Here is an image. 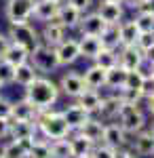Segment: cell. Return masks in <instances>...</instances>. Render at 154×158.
Returning <instances> with one entry per match:
<instances>
[{"label": "cell", "instance_id": "obj_1", "mask_svg": "<svg viewBox=\"0 0 154 158\" xmlns=\"http://www.w3.org/2000/svg\"><path fill=\"white\" fill-rule=\"evenodd\" d=\"M59 97V86L49 78H34L25 86V99L36 110H49Z\"/></svg>", "mask_w": 154, "mask_h": 158}, {"label": "cell", "instance_id": "obj_2", "mask_svg": "<svg viewBox=\"0 0 154 158\" xmlns=\"http://www.w3.org/2000/svg\"><path fill=\"white\" fill-rule=\"evenodd\" d=\"M34 122H36V129L47 139H61V137H68L72 131L68 127V122H66V118L61 116V112H51V108L38 110Z\"/></svg>", "mask_w": 154, "mask_h": 158}, {"label": "cell", "instance_id": "obj_3", "mask_svg": "<svg viewBox=\"0 0 154 158\" xmlns=\"http://www.w3.org/2000/svg\"><path fill=\"white\" fill-rule=\"evenodd\" d=\"M30 61L38 72H55L59 68L55 47H49L45 42H38L34 49L30 51Z\"/></svg>", "mask_w": 154, "mask_h": 158}, {"label": "cell", "instance_id": "obj_4", "mask_svg": "<svg viewBox=\"0 0 154 158\" xmlns=\"http://www.w3.org/2000/svg\"><path fill=\"white\" fill-rule=\"evenodd\" d=\"M9 40L15 42V44H21L24 49L32 51L40 42V38L36 34V30L28 21H19V23H11L9 27Z\"/></svg>", "mask_w": 154, "mask_h": 158}, {"label": "cell", "instance_id": "obj_5", "mask_svg": "<svg viewBox=\"0 0 154 158\" xmlns=\"http://www.w3.org/2000/svg\"><path fill=\"white\" fill-rule=\"evenodd\" d=\"M32 9H34V0H9V4H6V17H9L11 23L28 21L32 17Z\"/></svg>", "mask_w": 154, "mask_h": 158}, {"label": "cell", "instance_id": "obj_6", "mask_svg": "<svg viewBox=\"0 0 154 158\" xmlns=\"http://www.w3.org/2000/svg\"><path fill=\"white\" fill-rule=\"evenodd\" d=\"M55 53H57V61L59 65H72L74 61L80 57V51H78V40H72V38H63L59 44L55 47Z\"/></svg>", "mask_w": 154, "mask_h": 158}, {"label": "cell", "instance_id": "obj_7", "mask_svg": "<svg viewBox=\"0 0 154 158\" xmlns=\"http://www.w3.org/2000/svg\"><path fill=\"white\" fill-rule=\"evenodd\" d=\"M80 32H83V36H101V32L106 30V21L97 15V13H89V15H84V19L80 17Z\"/></svg>", "mask_w": 154, "mask_h": 158}, {"label": "cell", "instance_id": "obj_8", "mask_svg": "<svg viewBox=\"0 0 154 158\" xmlns=\"http://www.w3.org/2000/svg\"><path fill=\"white\" fill-rule=\"evenodd\" d=\"M57 11H59V2L55 0H34L32 15L38 21H53L57 17Z\"/></svg>", "mask_w": 154, "mask_h": 158}, {"label": "cell", "instance_id": "obj_9", "mask_svg": "<svg viewBox=\"0 0 154 158\" xmlns=\"http://www.w3.org/2000/svg\"><path fill=\"white\" fill-rule=\"evenodd\" d=\"M118 63L125 70H137V68H142V63H143V53L135 44L122 47V51L118 55Z\"/></svg>", "mask_w": 154, "mask_h": 158}, {"label": "cell", "instance_id": "obj_10", "mask_svg": "<svg viewBox=\"0 0 154 158\" xmlns=\"http://www.w3.org/2000/svg\"><path fill=\"white\" fill-rule=\"evenodd\" d=\"M97 15L108 25H118V21L122 19V2H106V0H101Z\"/></svg>", "mask_w": 154, "mask_h": 158}, {"label": "cell", "instance_id": "obj_11", "mask_svg": "<svg viewBox=\"0 0 154 158\" xmlns=\"http://www.w3.org/2000/svg\"><path fill=\"white\" fill-rule=\"evenodd\" d=\"M80 17H83V13L78 11L74 4H61L59 2V11H57V17H55V21L61 23L63 27H76L78 21H80Z\"/></svg>", "mask_w": 154, "mask_h": 158}, {"label": "cell", "instance_id": "obj_12", "mask_svg": "<svg viewBox=\"0 0 154 158\" xmlns=\"http://www.w3.org/2000/svg\"><path fill=\"white\" fill-rule=\"evenodd\" d=\"M61 116L66 118V122H68V127H70L72 131H78L84 122L91 118V116H89V112L83 110L78 103H76V106H70V108H66L63 112H61Z\"/></svg>", "mask_w": 154, "mask_h": 158}, {"label": "cell", "instance_id": "obj_13", "mask_svg": "<svg viewBox=\"0 0 154 158\" xmlns=\"http://www.w3.org/2000/svg\"><path fill=\"white\" fill-rule=\"evenodd\" d=\"M59 89L68 95V97L76 99L84 89H87V86H84V80H83V76H80V74L70 72V74H66V76L61 78V86H59Z\"/></svg>", "mask_w": 154, "mask_h": 158}, {"label": "cell", "instance_id": "obj_14", "mask_svg": "<svg viewBox=\"0 0 154 158\" xmlns=\"http://www.w3.org/2000/svg\"><path fill=\"white\" fill-rule=\"evenodd\" d=\"M36 122L34 120H15V118H11V131H9V135H11L13 139H32L36 135Z\"/></svg>", "mask_w": 154, "mask_h": 158}, {"label": "cell", "instance_id": "obj_15", "mask_svg": "<svg viewBox=\"0 0 154 158\" xmlns=\"http://www.w3.org/2000/svg\"><path fill=\"white\" fill-rule=\"evenodd\" d=\"M101 141H104L106 146L118 150L120 146L127 143V133L122 131L120 124H106V127H104V137H101Z\"/></svg>", "mask_w": 154, "mask_h": 158}, {"label": "cell", "instance_id": "obj_16", "mask_svg": "<svg viewBox=\"0 0 154 158\" xmlns=\"http://www.w3.org/2000/svg\"><path fill=\"white\" fill-rule=\"evenodd\" d=\"M143 124H146V118H143L139 108L135 110V112H131V114H127V116H120V127H122L125 133L137 135L143 129Z\"/></svg>", "mask_w": 154, "mask_h": 158}, {"label": "cell", "instance_id": "obj_17", "mask_svg": "<svg viewBox=\"0 0 154 158\" xmlns=\"http://www.w3.org/2000/svg\"><path fill=\"white\" fill-rule=\"evenodd\" d=\"M2 61H6V63H11V65H19V63H25V61H30V51L24 49L21 44H15V42H9V47L6 51L2 53Z\"/></svg>", "mask_w": 154, "mask_h": 158}, {"label": "cell", "instance_id": "obj_18", "mask_svg": "<svg viewBox=\"0 0 154 158\" xmlns=\"http://www.w3.org/2000/svg\"><path fill=\"white\" fill-rule=\"evenodd\" d=\"M63 38H66V27L61 23H57L55 19H53V21L45 27V32H42V42L49 44V47H57Z\"/></svg>", "mask_w": 154, "mask_h": 158}, {"label": "cell", "instance_id": "obj_19", "mask_svg": "<svg viewBox=\"0 0 154 158\" xmlns=\"http://www.w3.org/2000/svg\"><path fill=\"white\" fill-rule=\"evenodd\" d=\"M104 49L101 47V40L99 36H83L78 40V51H80V57L87 59H95V55Z\"/></svg>", "mask_w": 154, "mask_h": 158}, {"label": "cell", "instance_id": "obj_20", "mask_svg": "<svg viewBox=\"0 0 154 158\" xmlns=\"http://www.w3.org/2000/svg\"><path fill=\"white\" fill-rule=\"evenodd\" d=\"M76 99H78L76 103L83 110H87L89 114H91V112H97V110H99V103H101V95L97 93V89H84Z\"/></svg>", "mask_w": 154, "mask_h": 158}, {"label": "cell", "instance_id": "obj_21", "mask_svg": "<svg viewBox=\"0 0 154 158\" xmlns=\"http://www.w3.org/2000/svg\"><path fill=\"white\" fill-rule=\"evenodd\" d=\"M34 78H38V70L30 61L15 65V78H13V82H17V85H21V86H28Z\"/></svg>", "mask_w": 154, "mask_h": 158}, {"label": "cell", "instance_id": "obj_22", "mask_svg": "<svg viewBox=\"0 0 154 158\" xmlns=\"http://www.w3.org/2000/svg\"><path fill=\"white\" fill-rule=\"evenodd\" d=\"M104 127H106L104 122L89 118V120L78 129V133L83 135V137H87V139H91L93 143H99V141H101V137H104Z\"/></svg>", "mask_w": 154, "mask_h": 158}, {"label": "cell", "instance_id": "obj_23", "mask_svg": "<svg viewBox=\"0 0 154 158\" xmlns=\"http://www.w3.org/2000/svg\"><path fill=\"white\" fill-rule=\"evenodd\" d=\"M83 80H84V86H87V89H99V86H106V70L93 63V65L84 72Z\"/></svg>", "mask_w": 154, "mask_h": 158}, {"label": "cell", "instance_id": "obj_24", "mask_svg": "<svg viewBox=\"0 0 154 158\" xmlns=\"http://www.w3.org/2000/svg\"><path fill=\"white\" fill-rule=\"evenodd\" d=\"M137 36H139V30L135 21H125V23L118 25V40H120V47H131L137 42Z\"/></svg>", "mask_w": 154, "mask_h": 158}, {"label": "cell", "instance_id": "obj_25", "mask_svg": "<svg viewBox=\"0 0 154 158\" xmlns=\"http://www.w3.org/2000/svg\"><path fill=\"white\" fill-rule=\"evenodd\" d=\"M125 78H127V70L120 63L106 70V86H110V89H122L125 86Z\"/></svg>", "mask_w": 154, "mask_h": 158}, {"label": "cell", "instance_id": "obj_26", "mask_svg": "<svg viewBox=\"0 0 154 158\" xmlns=\"http://www.w3.org/2000/svg\"><path fill=\"white\" fill-rule=\"evenodd\" d=\"M36 114H38V110L28 99H21V101L13 103V116L11 118H15V120H34Z\"/></svg>", "mask_w": 154, "mask_h": 158}, {"label": "cell", "instance_id": "obj_27", "mask_svg": "<svg viewBox=\"0 0 154 158\" xmlns=\"http://www.w3.org/2000/svg\"><path fill=\"white\" fill-rule=\"evenodd\" d=\"M135 154L137 156H152L154 154V137L152 133H137L135 137Z\"/></svg>", "mask_w": 154, "mask_h": 158}, {"label": "cell", "instance_id": "obj_28", "mask_svg": "<svg viewBox=\"0 0 154 158\" xmlns=\"http://www.w3.org/2000/svg\"><path fill=\"white\" fill-rule=\"evenodd\" d=\"M120 110V97L118 95H112V97H101V103H99V114L104 118H116Z\"/></svg>", "mask_w": 154, "mask_h": 158}, {"label": "cell", "instance_id": "obj_29", "mask_svg": "<svg viewBox=\"0 0 154 158\" xmlns=\"http://www.w3.org/2000/svg\"><path fill=\"white\" fill-rule=\"evenodd\" d=\"M70 146H72V154H74V156H83V154H91V150H93L95 143L91 139L83 137L80 133H76L70 139Z\"/></svg>", "mask_w": 154, "mask_h": 158}, {"label": "cell", "instance_id": "obj_30", "mask_svg": "<svg viewBox=\"0 0 154 158\" xmlns=\"http://www.w3.org/2000/svg\"><path fill=\"white\" fill-rule=\"evenodd\" d=\"M95 65H99V68H104V70H108V68H112V65H116L118 63V53L114 49H104L99 51L97 55H95Z\"/></svg>", "mask_w": 154, "mask_h": 158}, {"label": "cell", "instance_id": "obj_31", "mask_svg": "<svg viewBox=\"0 0 154 158\" xmlns=\"http://www.w3.org/2000/svg\"><path fill=\"white\" fill-rule=\"evenodd\" d=\"M51 158H74L70 139H66V137L55 139V141L51 143Z\"/></svg>", "mask_w": 154, "mask_h": 158}, {"label": "cell", "instance_id": "obj_32", "mask_svg": "<svg viewBox=\"0 0 154 158\" xmlns=\"http://www.w3.org/2000/svg\"><path fill=\"white\" fill-rule=\"evenodd\" d=\"M101 47H106V49H116L120 44L118 40V25H106V30L101 32Z\"/></svg>", "mask_w": 154, "mask_h": 158}, {"label": "cell", "instance_id": "obj_33", "mask_svg": "<svg viewBox=\"0 0 154 158\" xmlns=\"http://www.w3.org/2000/svg\"><path fill=\"white\" fill-rule=\"evenodd\" d=\"M133 21H135V25H137L139 32H154V13L139 11Z\"/></svg>", "mask_w": 154, "mask_h": 158}, {"label": "cell", "instance_id": "obj_34", "mask_svg": "<svg viewBox=\"0 0 154 158\" xmlns=\"http://www.w3.org/2000/svg\"><path fill=\"white\" fill-rule=\"evenodd\" d=\"M28 158H51V146L45 141H32L28 148Z\"/></svg>", "mask_w": 154, "mask_h": 158}, {"label": "cell", "instance_id": "obj_35", "mask_svg": "<svg viewBox=\"0 0 154 158\" xmlns=\"http://www.w3.org/2000/svg\"><path fill=\"white\" fill-rule=\"evenodd\" d=\"M143 76L146 74L137 68V70H127V78H125V89H133V91H139L143 82Z\"/></svg>", "mask_w": 154, "mask_h": 158}, {"label": "cell", "instance_id": "obj_36", "mask_svg": "<svg viewBox=\"0 0 154 158\" xmlns=\"http://www.w3.org/2000/svg\"><path fill=\"white\" fill-rule=\"evenodd\" d=\"M25 156H28L25 148L19 141H15V139H13L9 146L2 148V158H25Z\"/></svg>", "mask_w": 154, "mask_h": 158}, {"label": "cell", "instance_id": "obj_37", "mask_svg": "<svg viewBox=\"0 0 154 158\" xmlns=\"http://www.w3.org/2000/svg\"><path fill=\"white\" fill-rule=\"evenodd\" d=\"M116 148H110V146H97V148H93L91 150V156L93 158H116Z\"/></svg>", "mask_w": 154, "mask_h": 158}, {"label": "cell", "instance_id": "obj_38", "mask_svg": "<svg viewBox=\"0 0 154 158\" xmlns=\"http://www.w3.org/2000/svg\"><path fill=\"white\" fill-rule=\"evenodd\" d=\"M13 78H15V65L0 59V80H2V85L13 82Z\"/></svg>", "mask_w": 154, "mask_h": 158}, {"label": "cell", "instance_id": "obj_39", "mask_svg": "<svg viewBox=\"0 0 154 158\" xmlns=\"http://www.w3.org/2000/svg\"><path fill=\"white\" fill-rule=\"evenodd\" d=\"M118 97H120V101H131V103H139V99H143L139 91L125 89V86H122V89H118Z\"/></svg>", "mask_w": 154, "mask_h": 158}, {"label": "cell", "instance_id": "obj_40", "mask_svg": "<svg viewBox=\"0 0 154 158\" xmlns=\"http://www.w3.org/2000/svg\"><path fill=\"white\" fill-rule=\"evenodd\" d=\"M150 44H154V32H139V36H137V42H135V47L142 51H146Z\"/></svg>", "mask_w": 154, "mask_h": 158}, {"label": "cell", "instance_id": "obj_41", "mask_svg": "<svg viewBox=\"0 0 154 158\" xmlns=\"http://www.w3.org/2000/svg\"><path fill=\"white\" fill-rule=\"evenodd\" d=\"M139 93H142V97H150V95H154V76L152 74H146V76H143V82H142Z\"/></svg>", "mask_w": 154, "mask_h": 158}, {"label": "cell", "instance_id": "obj_42", "mask_svg": "<svg viewBox=\"0 0 154 158\" xmlns=\"http://www.w3.org/2000/svg\"><path fill=\"white\" fill-rule=\"evenodd\" d=\"M13 116V101L0 97V118H11Z\"/></svg>", "mask_w": 154, "mask_h": 158}, {"label": "cell", "instance_id": "obj_43", "mask_svg": "<svg viewBox=\"0 0 154 158\" xmlns=\"http://www.w3.org/2000/svg\"><path fill=\"white\" fill-rule=\"evenodd\" d=\"M11 131V118H0V139H4Z\"/></svg>", "mask_w": 154, "mask_h": 158}, {"label": "cell", "instance_id": "obj_44", "mask_svg": "<svg viewBox=\"0 0 154 158\" xmlns=\"http://www.w3.org/2000/svg\"><path fill=\"white\" fill-rule=\"evenodd\" d=\"M68 2H70V4H74V6H76L80 13H84L89 6H91V4H93V0H68Z\"/></svg>", "mask_w": 154, "mask_h": 158}, {"label": "cell", "instance_id": "obj_45", "mask_svg": "<svg viewBox=\"0 0 154 158\" xmlns=\"http://www.w3.org/2000/svg\"><path fill=\"white\" fill-rule=\"evenodd\" d=\"M9 36H4V34H0V57H2V53L6 51V47H9Z\"/></svg>", "mask_w": 154, "mask_h": 158}, {"label": "cell", "instance_id": "obj_46", "mask_svg": "<svg viewBox=\"0 0 154 158\" xmlns=\"http://www.w3.org/2000/svg\"><path fill=\"white\" fill-rule=\"evenodd\" d=\"M143 59H148L150 63H154V44H150L148 49L143 51Z\"/></svg>", "mask_w": 154, "mask_h": 158}, {"label": "cell", "instance_id": "obj_47", "mask_svg": "<svg viewBox=\"0 0 154 158\" xmlns=\"http://www.w3.org/2000/svg\"><path fill=\"white\" fill-rule=\"evenodd\" d=\"M116 158H139V156H135V152H116Z\"/></svg>", "mask_w": 154, "mask_h": 158}, {"label": "cell", "instance_id": "obj_48", "mask_svg": "<svg viewBox=\"0 0 154 158\" xmlns=\"http://www.w3.org/2000/svg\"><path fill=\"white\" fill-rule=\"evenodd\" d=\"M122 2H127L131 9H139V4H142L143 0H122Z\"/></svg>", "mask_w": 154, "mask_h": 158}, {"label": "cell", "instance_id": "obj_49", "mask_svg": "<svg viewBox=\"0 0 154 158\" xmlns=\"http://www.w3.org/2000/svg\"><path fill=\"white\" fill-rule=\"evenodd\" d=\"M148 99V112L154 116V95H150V97H146Z\"/></svg>", "mask_w": 154, "mask_h": 158}, {"label": "cell", "instance_id": "obj_50", "mask_svg": "<svg viewBox=\"0 0 154 158\" xmlns=\"http://www.w3.org/2000/svg\"><path fill=\"white\" fill-rule=\"evenodd\" d=\"M74 158H93L91 154H83V156H74Z\"/></svg>", "mask_w": 154, "mask_h": 158}, {"label": "cell", "instance_id": "obj_51", "mask_svg": "<svg viewBox=\"0 0 154 158\" xmlns=\"http://www.w3.org/2000/svg\"><path fill=\"white\" fill-rule=\"evenodd\" d=\"M150 74L154 76V63H150Z\"/></svg>", "mask_w": 154, "mask_h": 158}, {"label": "cell", "instance_id": "obj_52", "mask_svg": "<svg viewBox=\"0 0 154 158\" xmlns=\"http://www.w3.org/2000/svg\"><path fill=\"white\" fill-rule=\"evenodd\" d=\"M150 133H152V137H154V122H152V129H150Z\"/></svg>", "mask_w": 154, "mask_h": 158}, {"label": "cell", "instance_id": "obj_53", "mask_svg": "<svg viewBox=\"0 0 154 158\" xmlns=\"http://www.w3.org/2000/svg\"><path fill=\"white\" fill-rule=\"evenodd\" d=\"M106 2H122V0H106Z\"/></svg>", "mask_w": 154, "mask_h": 158}, {"label": "cell", "instance_id": "obj_54", "mask_svg": "<svg viewBox=\"0 0 154 158\" xmlns=\"http://www.w3.org/2000/svg\"><path fill=\"white\" fill-rule=\"evenodd\" d=\"M55 2H63V0H55Z\"/></svg>", "mask_w": 154, "mask_h": 158}, {"label": "cell", "instance_id": "obj_55", "mask_svg": "<svg viewBox=\"0 0 154 158\" xmlns=\"http://www.w3.org/2000/svg\"><path fill=\"white\" fill-rule=\"evenodd\" d=\"M0 86H2V80H0Z\"/></svg>", "mask_w": 154, "mask_h": 158}]
</instances>
